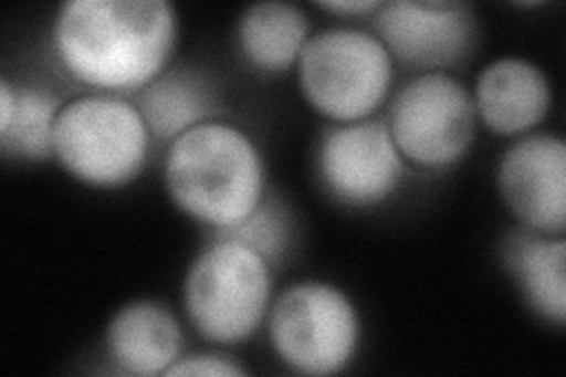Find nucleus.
<instances>
[{
    "label": "nucleus",
    "mask_w": 566,
    "mask_h": 377,
    "mask_svg": "<svg viewBox=\"0 0 566 377\" xmlns=\"http://www.w3.org/2000/svg\"><path fill=\"white\" fill-rule=\"evenodd\" d=\"M177 29L166 0H69L52 24V50L85 87L139 93L168 71Z\"/></svg>",
    "instance_id": "obj_1"
},
{
    "label": "nucleus",
    "mask_w": 566,
    "mask_h": 377,
    "mask_svg": "<svg viewBox=\"0 0 566 377\" xmlns=\"http://www.w3.org/2000/svg\"><path fill=\"white\" fill-rule=\"evenodd\" d=\"M166 189L191 220L218 231L243 222L264 201V160L239 125L208 121L170 142Z\"/></svg>",
    "instance_id": "obj_2"
},
{
    "label": "nucleus",
    "mask_w": 566,
    "mask_h": 377,
    "mask_svg": "<svg viewBox=\"0 0 566 377\" xmlns=\"http://www.w3.org/2000/svg\"><path fill=\"white\" fill-rule=\"evenodd\" d=\"M272 293V264L255 250L224 237H216L193 258L182 283L191 326L216 345L251 339L270 316Z\"/></svg>",
    "instance_id": "obj_3"
},
{
    "label": "nucleus",
    "mask_w": 566,
    "mask_h": 377,
    "mask_svg": "<svg viewBox=\"0 0 566 377\" xmlns=\"http://www.w3.org/2000/svg\"><path fill=\"white\" fill-rule=\"evenodd\" d=\"M151 133L137 104L118 95H87L62 106L55 156L78 182L97 189L126 187L145 170Z\"/></svg>",
    "instance_id": "obj_4"
},
{
    "label": "nucleus",
    "mask_w": 566,
    "mask_h": 377,
    "mask_svg": "<svg viewBox=\"0 0 566 377\" xmlns=\"http://www.w3.org/2000/svg\"><path fill=\"white\" fill-rule=\"evenodd\" d=\"M297 81L316 114L354 123L370 118L387 100L395 60L376 33L333 27L310 35L297 60Z\"/></svg>",
    "instance_id": "obj_5"
},
{
    "label": "nucleus",
    "mask_w": 566,
    "mask_h": 377,
    "mask_svg": "<svg viewBox=\"0 0 566 377\" xmlns=\"http://www.w3.org/2000/svg\"><path fill=\"white\" fill-rule=\"evenodd\" d=\"M359 339L357 307L331 283H295L270 310L272 349L295 373L314 377L343 373L357 354Z\"/></svg>",
    "instance_id": "obj_6"
},
{
    "label": "nucleus",
    "mask_w": 566,
    "mask_h": 377,
    "mask_svg": "<svg viewBox=\"0 0 566 377\" xmlns=\"http://www.w3.org/2000/svg\"><path fill=\"white\" fill-rule=\"evenodd\" d=\"M385 123L403 160L441 170L468 156L476 112L463 83L444 71H428L399 90Z\"/></svg>",
    "instance_id": "obj_7"
},
{
    "label": "nucleus",
    "mask_w": 566,
    "mask_h": 377,
    "mask_svg": "<svg viewBox=\"0 0 566 377\" xmlns=\"http://www.w3.org/2000/svg\"><path fill=\"white\" fill-rule=\"evenodd\" d=\"M324 189L349 208L385 203L403 177V156L385 121L364 118L326 130L316 151Z\"/></svg>",
    "instance_id": "obj_8"
},
{
    "label": "nucleus",
    "mask_w": 566,
    "mask_h": 377,
    "mask_svg": "<svg viewBox=\"0 0 566 377\" xmlns=\"http://www.w3.org/2000/svg\"><path fill=\"white\" fill-rule=\"evenodd\" d=\"M376 31L392 60L437 71L468 55L476 22L458 0H392L378 8Z\"/></svg>",
    "instance_id": "obj_9"
},
{
    "label": "nucleus",
    "mask_w": 566,
    "mask_h": 377,
    "mask_svg": "<svg viewBox=\"0 0 566 377\" xmlns=\"http://www.w3.org/2000/svg\"><path fill=\"white\" fill-rule=\"evenodd\" d=\"M499 191L524 229L564 233L566 147L555 135H522L499 164Z\"/></svg>",
    "instance_id": "obj_10"
},
{
    "label": "nucleus",
    "mask_w": 566,
    "mask_h": 377,
    "mask_svg": "<svg viewBox=\"0 0 566 377\" xmlns=\"http://www.w3.org/2000/svg\"><path fill=\"white\" fill-rule=\"evenodd\" d=\"M472 102L476 118H482L491 133L522 137L551 112L553 87L534 62L501 57L480 71Z\"/></svg>",
    "instance_id": "obj_11"
},
{
    "label": "nucleus",
    "mask_w": 566,
    "mask_h": 377,
    "mask_svg": "<svg viewBox=\"0 0 566 377\" xmlns=\"http://www.w3.org/2000/svg\"><path fill=\"white\" fill-rule=\"evenodd\" d=\"M104 347L109 362L126 375H166L182 356L185 335L170 310L151 300L120 307L106 326Z\"/></svg>",
    "instance_id": "obj_12"
},
{
    "label": "nucleus",
    "mask_w": 566,
    "mask_h": 377,
    "mask_svg": "<svg viewBox=\"0 0 566 377\" xmlns=\"http://www.w3.org/2000/svg\"><path fill=\"white\" fill-rule=\"evenodd\" d=\"M503 264L534 314L564 326L566 321V241L564 233L515 229L501 245Z\"/></svg>",
    "instance_id": "obj_13"
},
{
    "label": "nucleus",
    "mask_w": 566,
    "mask_h": 377,
    "mask_svg": "<svg viewBox=\"0 0 566 377\" xmlns=\"http://www.w3.org/2000/svg\"><path fill=\"white\" fill-rule=\"evenodd\" d=\"M135 104L145 116L151 137L172 142L212 121L218 112V90L197 69H170L139 90Z\"/></svg>",
    "instance_id": "obj_14"
},
{
    "label": "nucleus",
    "mask_w": 566,
    "mask_h": 377,
    "mask_svg": "<svg viewBox=\"0 0 566 377\" xmlns=\"http://www.w3.org/2000/svg\"><path fill=\"white\" fill-rule=\"evenodd\" d=\"M237 41L248 64L264 74H281L303 55L310 41V17L293 3L264 0L243 10Z\"/></svg>",
    "instance_id": "obj_15"
},
{
    "label": "nucleus",
    "mask_w": 566,
    "mask_h": 377,
    "mask_svg": "<svg viewBox=\"0 0 566 377\" xmlns=\"http://www.w3.org/2000/svg\"><path fill=\"white\" fill-rule=\"evenodd\" d=\"M62 102L50 90L14 85V106L0 123V151L14 160H45L55 156V125Z\"/></svg>",
    "instance_id": "obj_16"
},
{
    "label": "nucleus",
    "mask_w": 566,
    "mask_h": 377,
    "mask_svg": "<svg viewBox=\"0 0 566 377\" xmlns=\"http://www.w3.org/2000/svg\"><path fill=\"white\" fill-rule=\"evenodd\" d=\"M216 237L234 239L248 245L274 266L286 258L293 245V220L286 206L264 196V201L243 222L232 229L218 231Z\"/></svg>",
    "instance_id": "obj_17"
},
{
    "label": "nucleus",
    "mask_w": 566,
    "mask_h": 377,
    "mask_svg": "<svg viewBox=\"0 0 566 377\" xmlns=\"http://www.w3.org/2000/svg\"><path fill=\"white\" fill-rule=\"evenodd\" d=\"M168 377H241L245 368L234 364L232 358H224L220 354H187L180 356L166 373Z\"/></svg>",
    "instance_id": "obj_18"
},
{
    "label": "nucleus",
    "mask_w": 566,
    "mask_h": 377,
    "mask_svg": "<svg viewBox=\"0 0 566 377\" xmlns=\"http://www.w3.org/2000/svg\"><path fill=\"white\" fill-rule=\"evenodd\" d=\"M322 10L340 14V17H354V14H368L378 12L382 6L380 0H324V3H316Z\"/></svg>",
    "instance_id": "obj_19"
}]
</instances>
